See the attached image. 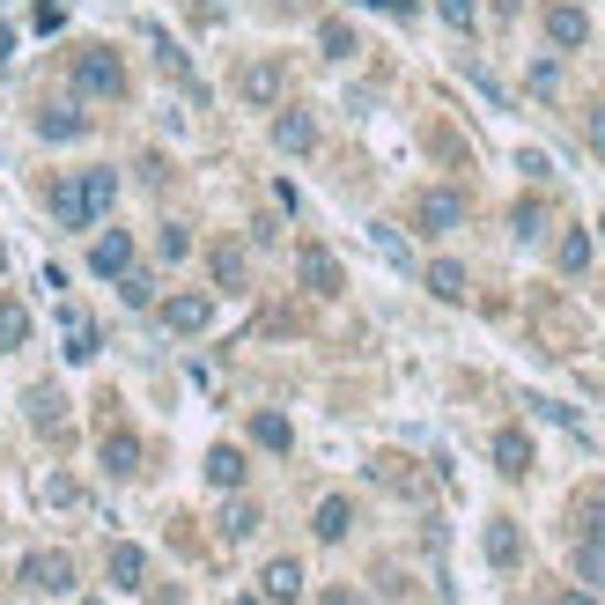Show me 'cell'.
<instances>
[{"label": "cell", "instance_id": "10", "mask_svg": "<svg viewBox=\"0 0 605 605\" xmlns=\"http://www.w3.org/2000/svg\"><path fill=\"white\" fill-rule=\"evenodd\" d=\"M104 473H111V480H133V473H141V436H133V429H111V436H104Z\"/></svg>", "mask_w": 605, "mask_h": 605}, {"label": "cell", "instance_id": "8", "mask_svg": "<svg viewBox=\"0 0 605 605\" xmlns=\"http://www.w3.org/2000/svg\"><path fill=\"white\" fill-rule=\"evenodd\" d=\"M273 148H281V155H311V148H317V119L289 104V111L273 119Z\"/></svg>", "mask_w": 605, "mask_h": 605}, {"label": "cell", "instance_id": "23", "mask_svg": "<svg viewBox=\"0 0 605 605\" xmlns=\"http://www.w3.org/2000/svg\"><path fill=\"white\" fill-rule=\"evenodd\" d=\"M251 443H259V451H289V421H281V413H251Z\"/></svg>", "mask_w": 605, "mask_h": 605}, {"label": "cell", "instance_id": "24", "mask_svg": "<svg viewBox=\"0 0 605 605\" xmlns=\"http://www.w3.org/2000/svg\"><path fill=\"white\" fill-rule=\"evenodd\" d=\"M23 339H30V311L15 295H0V347H23Z\"/></svg>", "mask_w": 605, "mask_h": 605}, {"label": "cell", "instance_id": "36", "mask_svg": "<svg viewBox=\"0 0 605 605\" xmlns=\"http://www.w3.org/2000/svg\"><path fill=\"white\" fill-rule=\"evenodd\" d=\"M185 251H193V237H185V229L170 222V229H163V259H185Z\"/></svg>", "mask_w": 605, "mask_h": 605}, {"label": "cell", "instance_id": "27", "mask_svg": "<svg viewBox=\"0 0 605 605\" xmlns=\"http://www.w3.org/2000/svg\"><path fill=\"white\" fill-rule=\"evenodd\" d=\"M576 525H583V539H598V547H605V495H583V503H576Z\"/></svg>", "mask_w": 605, "mask_h": 605}, {"label": "cell", "instance_id": "6", "mask_svg": "<svg viewBox=\"0 0 605 605\" xmlns=\"http://www.w3.org/2000/svg\"><path fill=\"white\" fill-rule=\"evenodd\" d=\"M163 325L170 333H207V325H215V303H207V295H163Z\"/></svg>", "mask_w": 605, "mask_h": 605}, {"label": "cell", "instance_id": "20", "mask_svg": "<svg viewBox=\"0 0 605 605\" xmlns=\"http://www.w3.org/2000/svg\"><path fill=\"white\" fill-rule=\"evenodd\" d=\"M104 347V333H97V317H82V311H67V347H60V355H67V363H89V355H97Z\"/></svg>", "mask_w": 605, "mask_h": 605}, {"label": "cell", "instance_id": "2", "mask_svg": "<svg viewBox=\"0 0 605 605\" xmlns=\"http://www.w3.org/2000/svg\"><path fill=\"white\" fill-rule=\"evenodd\" d=\"M67 82L82 89V97H97V104H119L126 97V60L111 45H82L67 60Z\"/></svg>", "mask_w": 605, "mask_h": 605}, {"label": "cell", "instance_id": "22", "mask_svg": "<svg viewBox=\"0 0 605 605\" xmlns=\"http://www.w3.org/2000/svg\"><path fill=\"white\" fill-rule=\"evenodd\" d=\"M576 583L583 591H605V547L598 539H576Z\"/></svg>", "mask_w": 605, "mask_h": 605}, {"label": "cell", "instance_id": "30", "mask_svg": "<svg viewBox=\"0 0 605 605\" xmlns=\"http://www.w3.org/2000/svg\"><path fill=\"white\" fill-rule=\"evenodd\" d=\"M583 267H591V237L569 229V237H561V273H583Z\"/></svg>", "mask_w": 605, "mask_h": 605}, {"label": "cell", "instance_id": "18", "mask_svg": "<svg viewBox=\"0 0 605 605\" xmlns=\"http://www.w3.org/2000/svg\"><path fill=\"white\" fill-rule=\"evenodd\" d=\"M30 421H37L45 436H60V429H67V391H60V385H37V391H30Z\"/></svg>", "mask_w": 605, "mask_h": 605}, {"label": "cell", "instance_id": "13", "mask_svg": "<svg viewBox=\"0 0 605 605\" xmlns=\"http://www.w3.org/2000/svg\"><path fill=\"white\" fill-rule=\"evenodd\" d=\"M547 37H554L561 52H576L583 37H591V15H583V8H569V0H554V8H547Z\"/></svg>", "mask_w": 605, "mask_h": 605}, {"label": "cell", "instance_id": "16", "mask_svg": "<svg viewBox=\"0 0 605 605\" xmlns=\"http://www.w3.org/2000/svg\"><path fill=\"white\" fill-rule=\"evenodd\" d=\"M37 133H45V141H82V133H89V111H74V104H45V111H37Z\"/></svg>", "mask_w": 605, "mask_h": 605}, {"label": "cell", "instance_id": "12", "mask_svg": "<svg viewBox=\"0 0 605 605\" xmlns=\"http://www.w3.org/2000/svg\"><path fill=\"white\" fill-rule=\"evenodd\" d=\"M311 532L325 539V547H339V539L355 532V503H347V495H325V503H317V517H311Z\"/></svg>", "mask_w": 605, "mask_h": 605}, {"label": "cell", "instance_id": "33", "mask_svg": "<svg viewBox=\"0 0 605 605\" xmlns=\"http://www.w3.org/2000/svg\"><path fill=\"white\" fill-rule=\"evenodd\" d=\"M554 89H561V67H554V60H539V67H532V97H554Z\"/></svg>", "mask_w": 605, "mask_h": 605}, {"label": "cell", "instance_id": "11", "mask_svg": "<svg viewBox=\"0 0 605 605\" xmlns=\"http://www.w3.org/2000/svg\"><path fill=\"white\" fill-rule=\"evenodd\" d=\"M237 89H244V104H259V111H273V104H281V67H273V60H251Z\"/></svg>", "mask_w": 605, "mask_h": 605}, {"label": "cell", "instance_id": "17", "mask_svg": "<svg viewBox=\"0 0 605 605\" xmlns=\"http://www.w3.org/2000/svg\"><path fill=\"white\" fill-rule=\"evenodd\" d=\"M487 561H495V569H517V561H525V532H517V517H495V525H487Z\"/></svg>", "mask_w": 605, "mask_h": 605}, {"label": "cell", "instance_id": "32", "mask_svg": "<svg viewBox=\"0 0 605 605\" xmlns=\"http://www.w3.org/2000/svg\"><path fill=\"white\" fill-rule=\"evenodd\" d=\"M436 15H443L451 30H473V0H436Z\"/></svg>", "mask_w": 605, "mask_h": 605}, {"label": "cell", "instance_id": "5", "mask_svg": "<svg viewBox=\"0 0 605 605\" xmlns=\"http://www.w3.org/2000/svg\"><path fill=\"white\" fill-rule=\"evenodd\" d=\"M295 273H303L311 295H339V259L325 251V244H303V251H295Z\"/></svg>", "mask_w": 605, "mask_h": 605}, {"label": "cell", "instance_id": "19", "mask_svg": "<svg viewBox=\"0 0 605 605\" xmlns=\"http://www.w3.org/2000/svg\"><path fill=\"white\" fill-rule=\"evenodd\" d=\"M207 480H215L222 495H237L244 487V451L237 443H215V451H207Z\"/></svg>", "mask_w": 605, "mask_h": 605}, {"label": "cell", "instance_id": "29", "mask_svg": "<svg viewBox=\"0 0 605 605\" xmlns=\"http://www.w3.org/2000/svg\"><path fill=\"white\" fill-rule=\"evenodd\" d=\"M317 45H325V60H347V52H355V30L347 23H317Z\"/></svg>", "mask_w": 605, "mask_h": 605}, {"label": "cell", "instance_id": "3", "mask_svg": "<svg viewBox=\"0 0 605 605\" xmlns=\"http://www.w3.org/2000/svg\"><path fill=\"white\" fill-rule=\"evenodd\" d=\"M23 583L37 591V598H67V591H74V554H60V547L23 554Z\"/></svg>", "mask_w": 605, "mask_h": 605}, {"label": "cell", "instance_id": "35", "mask_svg": "<svg viewBox=\"0 0 605 605\" xmlns=\"http://www.w3.org/2000/svg\"><path fill=\"white\" fill-rule=\"evenodd\" d=\"M583 133H591V155H605V104H591V119H583Z\"/></svg>", "mask_w": 605, "mask_h": 605}, {"label": "cell", "instance_id": "7", "mask_svg": "<svg viewBox=\"0 0 605 605\" xmlns=\"http://www.w3.org/2000/svg\"><path fill=\"white\" fill-rule=\"evenodd\" d=\"M126 267H133V237H126V229H104V237L89 244V273H104V281H119Z\"/></svg>", "mask_w": 605, "mask_h": 605}, {"label": "cell", "instance_id": "21", "mask_svg": "<svg viewBox=\"0 0 605 605\" xmlns=\"http://www.w3.org/2000/svg\"><path fill=\"white\" fill-rule=\"evenodd\" d=\"M421 281H429L443 303H465V267H458V259H436V267L421 273Z\"/></svg>", "mask_w": 605, "mask_h": 605}, {"label": "cell", "instance_id": "4", "mask_svg": "<svg viewBox=\"0 0 605 605\" xmlns=\"http://www.w3.org/2000/svg\"><path fill=\"white\" fill-rule=\"evenodd\" d=\"M413 222H421L429 237H443V229H458V222H465V199L443 193V185H429V193L413 199Z\"/></svg>", "mask_w": 605, "mask_h": 605}, {"label": "cell", "instance_id": "28", "mask_svg": "<svg viewBox=\"0 0 605 605\" xmlns=\"http://www.w3.org/2000/svg\"><path fill=\"white\" fill-rule=\"evenodd\" d=\"M509 229H517V237L532 244L539 229H547V207H539V199H517V215H509Z\"/></svg>", "mask_w": 605, "mask_h": 605}, {"label": "cell", "instance_id": "9", "mask_svg": "<svg viewBox=\"0 0 605 605\" xmlns=\"http://www.w3.org/2000/svg\"><path fill=\"white\" fill-rule=\"evenodd\" d=\"M259 591H267L273 605H295V598H303V561H295V554H273L267 576H259Z\"/></svg>", "mask_w": 605, "mask_h": 605}, {"label": "cell", "instance_id": "14", "mask_svg": "<svg viewBox=\"0 0 605 605\" xmlns=\"http://www.w3.org/2000/svg\"><path fill=\"white\" fill-rule=\"evenodd\" d=\"M104 576L119 583V591H141V576H148V554L133 547V539H119V547L104 554Z\"/></svg>", "mask_w": 605, "mask_h": 605}, {"label": "cell", "instance_id": "1", "mask_svg": "<svg viewBox=\"0 0 605 605\" xmlns=\"http://www.w3.org/2000/svg\"><path fill=\"white\" fill-rule=\"evenodd\" d=\"M111 199H119V177L111 170H82V177H60L52 185V215L67 222V229H89V222L111 215Z\"/></svg>", "mask_w": 605, "mask_h": 605}, {"label": "cell", "instance_id": "37", "mask_svg": "<svg viewBox=\"0 0 605 605\" xmlns=\"http://www.w3.org/2000/svg\"><path fill=\"white\" fill-rule=\"evenodd\" d=\"M561 605H598V591H561Z\"/></svg>", "mask_w": 605, "mask_h": 605}, {"label": "cell", "instance_id": "25", "mask_svg": "<svg viewBox=\"0 0 605 605\" xmlns=\"http://www.w3.org/2000/svg\"><path fill=\"white\" fill-rule=\"evenodd\" d=\"M207 267H215L222 289H244V251H237V244H215V251H207Z\"/></svg>", "mask_w": 605, "mask_h": 605}, {"label": "cell", "instance_id": "34", "mask_svg": "<svg viewBox=\"0 0 605 605\" xmlns=\"http://www.w3.org/2000/svg\"><path fill=\"white\" fill-rule=\"evenodd\" d=\"M74 495H82V487H74V473H52V480H45V503H74Z\"/></svg>", "mask_w": 605, "mask_h": 605}, {"label": "cell", "instance_id": "26", "mask_svg": "<svg viewBox=\"0 0 605 605\" xmlns=\"http://www.w3.org/2000/svg\"><path fill=\"white\" fill-rule=\"evenodd\" d=\"M251 532H259V509H251V503L222 509V539H251Z\"/></svg>", "mask_w": 605, "mask_h": 605}, {"label": "cell", "instance_id": "39", "mask_svg": "<svg viewBox=\"0 0 605 605\" xmlns=\"http://www.w3.org/2000/svg\"><path fill=\"white\" fill-rule=\"evenodd\" d=\"M0 273H8V244H0Z\"/></svg>", "mask_w": 605, "mask_h": 605}, {"label": "cell", "instance_id": "15", "mask_svg": "<svg viewBox=\"0 0 605 605\" xmlns=\"http://www.w3.org/2000/svg\"><path fill=\"white\" fill-rule=\"evenodd\" d=\"M495 465H503L509 480H525L532 473V436L525 429H495Z\"/></svg>", "mask_w": 605, "mask_h": 605}, {"label": "cell", "instance_id": "38", "mask_svg": "<svg viewBox=\"0 0 605 605\" xmlns=\"http://www.w3.org/2000/svg\"><path fill=\"white\" fill-rule=\"evenodd\" d=\"M325 605H363V598H355V591H325Z\"/></svg>", "mask_w": 605, "mask_h": 605}, {"label": "cell", "instance_id": "31", "mask_svg": "<svg viewBox=\"0 0 605 605\" xmlns=\"http://www.w3.org/2000/svg\"><path fill=\"white\" fill-rule=\"evenodd\" d=\"M119 295H126V303H133V311H141V303H148V295H155V289H148V273H133V267H126V273H119Z\"/></svg>", "mask_w": 605, "mask_h": 605}, {"label": "cell", "instance_id": "40", "mask_svg": "<svg viewBox=\"0 0 605 605\" xmlns=\"http://www.w3.org/2000/svg\"><path fill=\"white\" fill-rule=\"evenodd\" d=\"M244 605H259V598H244Z\"/></svg>", "mask_w": 605, "mask_h": 605}]
</instances>
